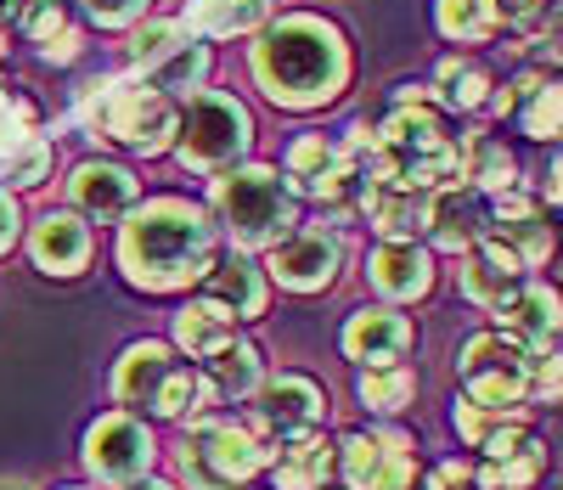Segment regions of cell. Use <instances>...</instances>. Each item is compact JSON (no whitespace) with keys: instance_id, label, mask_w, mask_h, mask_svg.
<instances>
[{"instance_id":"33","label":"cell","mask_w":563,"mask_h":490,"mask_svg":"<svg viewBox=\"0 0 563 490\" xmlns=\"http://www.w3.org/2000/svg\"><path fill=\"white\" fill-rule=\"evenodd\" d=\"M440 34L445 40H462V45H479L501 29V12H496V0H440Z\"/></svg>"},{"instance_id":"16","label":"cell","mask_w":563,"mask_h":490,"mask_svg":"<svg viewBox=\"0 0 563 490\" xmlns=\"http://www.w3.org/2000/svg\"><path fill=\"white\" fill-rule=\"evenodd\" d=\"M203 300L220 305L231 322H249L265 311L271 300V287H265V265H254L243 249H231V254H214V265L203 271Z\"/></svg>"},{"instance_id":"19","label":"cell","mask_w":563,"mask_h":490,"mask_svg":"<svg viewBox=\"0 0 563 490\" xmlns=\"http://www.w3.org/2000/svg\"><path fill=\"white\" fill-rule=\"evenodd\" d=\"M260 383H265L260 350L249 345V338H231L225 350H214L203 361V412L198 417H209V406H220V401H249ZM186 423H192V417H186Z\"/></svg>"},{"instance_id":"23","label":"cell","mask_w":563,"mask_h":490,"mask_svg":"<svg viewBox=\"0 0 563 490\" xmlns=\"http://www.w3.org/2000/svg\"><path fill=\"white\" fill-rule=\"evenodd\" d=\"M29 254H34L40 271H52V276H79L90 265V226L79 215H45L29 231Z\"/></svg>"},{"instance_id":"1","label":"cell","mask_w":563,"mask_h":490,"mask_svg":"<svg viewBox=\"0 0 563 490\" xmlns=\"http://www.w3.org/2000/svg\"><path fill=\"white\" fill-rule=\"evenodd\" d=\"M249 63H254V85L276 108H321L350 85V45L316 12H288L265 23Z\"/></svg>"},{"instance_id":"32","label":"cell","mask_w":563,"mask_h":490,"mask_svg":"<svg viewBox=\"0 0 563 490\" xmlns=\"http://www.w3.org/2000/svg\"><path fill=\"white\" fill-rule=\"evenodd\" d=\"M434 85H440V102H445L451 113H474V108H490V74H485L479 63L445 57V63H440V74H434Z\"/></svg>"},{"instance_id":"47","label":"cell","mask_w":563,"mask_h":490,"mask_svg":"<svg viewBox=\"0 0 563 490\" xmlns=\"http://www.w3.org/2000/svg\"><path fill=\"white\" fill-rule=\"evenodd\" d=\"M130 490H169V484H158V479H135Z\"/></svg>"},{"instance_id":"27","label":"cell","mask_w":563,"mask_h":490,"mask_svg":"<svg viewBox=\"0 0 563 490\" xmlns=\"http://www.w3.org/2000/svg\"><path fill=\"white\" fill-rule=\"evenodd\" d=\"M429 237H434V249H445V254L474 249V242L485 237V226H479V209L467 204L456 186L434 192V204H429Z\"/></svg>"},{"instance_id":"42","label":"cell","mask_w":563,"mask_h":490,"mask_svg":"<svg viewBox=\"0 0 563 490\" xmlns=\"http://www.w3.org/2000/svg\"><path fill=\"white\" fill-rule=\"evenodd\" d=\"M422 490H485V484H479V468H467V462H440L429 479H422Z\"/></svg>"},{"instance_id":"46","label":"cell","mask_w":563,"mask_h":490,"mask_svg":"<svg viewBox=\"0 0 563 490\" xmlns=\"http://www.w3.org/2000/svg\"><path fill=\"white\" fill-rule=\"evenodd\" d=\"M18 12H23V0H0V29L18 23Z\"/></svg>"},{"instance_id":"44","label":"cell","mask_w":563,"mask_h":490,"mask_svg":"<svg viewBox=\"0 0 563 490\" xmlns=\"http://www.w3.org/2000/svg\"><path fill=\"white\" fill-rule=\"evenodd\" d=\"M541 7H547V0H496V12H501L507 23H530Z\"/></svg>"},{"instance_id":"8","label":"cell","mask_w":563,"mask_h":490,"mask_svg":"<svg viewBox=\"0 0 563 490\" xmlns=\"http://www.w3.org/2000/svg\"><path fill=\"white\" fill-rule=\"evenodd\" d=\"M462 395L474 406L519 417L530 401V350L507 333H479L462 345Z\"/></svg>"},{"instance_id":"41","label":"cell","mask_w":563,"mask_h":490,"mask_svg":"<svg viewBox=\"0 0 563 490\" xmlns=\"http://www.w3.org/2000/svg\"><path fill=\"white\" fill-rule=\"evenodd\" d=\"M79 7L108 29H124V23H135L141 12H147V0H79Z\"/></svg>"},{"instance_id":"15","label":"cell","mask_w":563,"mask_h":490,"mask_svg":"<svg viewBox=\"0 0 563 490\" xmlns=\"http://www.w3.org/2000/svg\"><path fill=\"white\" fill-rule=\"evenodd\" d=\"M501 333L519 338L525 350H552V338H563V293L552 282H519V293L496 311Z\"/></svg>"},{"instance_id":"35","label":"cell","mask_w":563,"mask_h":490,"mask_svg":"<svg viewBox=\"0 0 563 490\" xmlns=\"http://www.w3.org/2000/svg\"><path fill=\"white\" fill-rule=\"evenodd\" d=\"M411 395H417V378L406 367H366L361 372V401L372 412H400Z\"/></svg>"},{"instance_id":"3","label":"cell","mask_w":563,"mask_h":490,"mask_svg":"<svg viewBox=\"0 0 563 490\" xmlns=\"http://www.w3.org/2000/svg\"><path fill=\"white\" fill-rule=\"evenodd\" d=\"M214 215L238 249H276L288 231H299V192L271 164H238L214 181Z\"/></svg>"},{"instance_id":"36","label":"cell","mask_w":563,"mask_h":490,"mask_svg":"<svg viewBox=\"0 0 563 490\" xmlns=\"http://www.w3.org/2000/svg\"><path fill=\"white\" fill-rule=\"evenodd\" d=\"M180 40H186L180 23H164V18H158V23H141V29L130 34V63H135V74H147L153 63H164Z\"/></svg>"},{"instance_id":"20","label":"cell","mask_w":563,"mask_h":490,"mask_svg":"<svg viewBox=\"0 0 563 490\" xmlns=\"http://www.w3.org/2000/svg\"><path fill=\"white\" fill-rule=\"evenodd\" d=\"M135 175L124 170V164H79L74 170V181H68V198H74V209H85L90 220H124L130 209H135Z\"/></svg>"},{"instance_id":"6","label":"cell","mask_w":563,"mask_h":490,"mask_svg":"<svg viewBox=\"0 0 563 490\" xmlns=\"http://www.w3.org/2000/svg\"><path fill=\"white\" fill-rule=\"evenodd\" d=\"M113 395L119 406H147L158 417H198L203 412V378L192 367H180L169 356V345H130L119 356V372H113Z\"/></svg>"},{"instance_id":"40","label":"cell","mask_w":563,"mask_h":490,"mask_svg":"<svg viewBox=\"0 0 563 490\" xmlns=\"http://www.w3.org/2000/svg\"><path fill=\"white\" fill-rule=\"evenodd\" d=\"M507 423H519V417H507V412H490V406H474V401H456V434L467 439V446H485V439L496 434V428H507Z\"/></svg>"},{"instance_id":"18","label":"cell","mask_w":563,"mask_h":490,"mask_svg":"<svg viewBox=\"0 0 563 490\" xmlns=\"http://www.w3.org/2000/svg\"><path fill=\"white\" fill-rule=\"evenodd\" d=\"M490 108H496V113H512V108H519L525 135H536V141H563V85H558L547 68H530L512 90L490 96Z\"/></svg>"},{"instance_id":"4","label":"cell","mask_w":563,"mask_h":490,"mask_svg":"<svg viewBox=\"0 0 563 490\" xmlns=\"http://www.w3.org/2000/svg\"><path fill=\"white\" fill-rule=\"evenodd\" d=\"M79 113L85 124L130 146V153H164V146L175 141V102L164 90H153L147 79H97L85 85L79 96Z\"/></svg>"},{"instance_id":"30","label":"cell","mask_w":563,"mask_h":490,"mask_svg":"<svg viewBox=\"0 0 563 490\" xmlns=\"http://www.w3.org/2000/svg\"><path fill=\"white\" fill-rule=\"evenodd\" d=\"M18 23H23V34L40 45L45 63H74V57H79V34L68 29V18H63L57 0H23Z\"/></svg>"},{"instance_id":"38","label":"cell","mask_w":563,"mask_h":490,"mask_svg":"<svg viewBox=\"0 0 563 490\" xmlns=\"http://www.w3.org/2000/svg\"><path fill=\"white\" fill-rule=\"evenodd\" d=\"M0 164H7V181H12V186H40V181H45V170H52V146H45V141L34 135V141H23V146H18V153L0 159Z\"/></svg>"},{"instance_id":"11","label":"cell","mask_w":563,"mask_h":490,"mask_svg":"<svg viewBox=\"0 0 563 490\" xmlns=\"http://www.w3.org/2000/svg\"><path fill=\"white\" fill-rule=\"evenodd\" d=\"M153 434H147V423H135L130 412H108L102 423H90V434H85V462H90V473L97 479H108V484H135L141 473L153 468Z\"/></svg>"},{"instance_id":"10","label":"cell","mask_w":563,"mask_h":490,"mask_svg":"<svg viewBox=\"0 0 563 490\" xmlns=\"http://www.w3.org/2000/svg\"><path fill=\"white\" fill-rule=\"evenodd\" d=\"M288 186L299 192V198L333 204V209H350L355 192H366L361 175H355L350 159H344V146H333L327 135H299V141L288 146Z\"/></svg>"},{"instance_id":"29","label":"cell","mask_w":563,"mask_h":490,"mask_svg":"<svg viewBox=\"0 0 563 490\" xmlns=\"http://www.w3.org/2000/svg\"><path fill=\"white\" fill-rule=\"evenodd\" d=\"M485 237H496L501 249L519 260L525 271L547 265L552 260V226L541 220V209H525V215H496V226H485Z\"/></svg>"},{"instance_id":"13","label":"cell","mask_w":563,"mask_h":490,"mask_svg":"<svg viewBox=\"0 0 563 490\" xmlns=\"http://www.w3.org/2000/svg\"><path fill=\"white\" fill-rule=\"evenodd\" d=\"M271 254V276L282 282V287H294V293H316V287H327L339 276V260H344V242L333 237V231H316V226H299V231H288L276 242V249H265Z\"/></svg>"},{"instance_id":"2","label":"cell","mask_w":563,"mask_h":490,"mask_svg":"<svg viewBox=\"0 0 563 490\" xmlns=\"http://www.w3.org/2000/svg\"><path fill=\"white\" fill-rule=\"evenodd\" d=\"M214 226L198 204L186 198H147L141 209L124 215L119 231V265L135 287L147 293H175L203 282V271L214 265Z\"/></svg>"},{"instance_id":"21","label":"cell","mask_w":563,"mask_h":490,"mask_svg":"<svg viewBox=\"0 0 563 490\" xmlns=\"http://www.w3.org/2000/svg\"><path fill=\"white\" fill-rule=\"evenodd\" d=\"M411 350V322L400 311H361L344 327V356L361 367H400Z\"/></svg>"},{"instance_id":"22","label":"cell","mask_w":563,"mask_h":490,"mask_svg":"<svg viewBox=\"0 0 563 490\" xmlns=\"http://www.w3.org/2000/svg\"><path fill=\"white\" fill-rule=\"evenodd\" d=\"M366 276H372V287L384 293V300H422V293L434 287V265H429V254L417 249V242H378L372 249V260H366Z\"/></svg>"},{"instance_id":"45","label":"cell","mask_w":563,"mask_h":490,"mask_svg":"<svg viewBox=\"0 0 563 490\" xmlns=\"http://www.w3.org/2000/svg\"><path fill=\"white\" fill-rule=\"evenodd\" d=\"M547 192H552V204L563 209V153L552 159V175H547Z\"/></svg>"},{"instance_id":"31","label":"cell","mask_w":563,"mask_h":490,"mask_svg":"<svg viewBox=\"0 0 563 490\" xmlns=\"http://www.w3.org/2000/svg\"><path fill=\"white\" fill-rule=\"evenodd\" d=\"M271 23V0H192V29L209 40L254 34Z\"/></svg>"},{"instance_id":"7","label":"cell","mask_w":563,"mask_h":490,"mask_svg":"<svg viewBox=\"0 0 563 490\" xmlns=\"http://www.w3.org/2000/svg\"><path fill=\"white\" fill-rule=\"evenodd\" d=\"M265 468L260 434L225 417H192L180 446V479L186 490H243Z\"/></svg>"},{"instance_id":"26","label":"cell","mask_w":563,"mask_h":490,"mask_svg":"<svg viewBox=\"0 0 563 490\" xmlns=\"http://www.w3.org/2000/svg\"><path fill=\"white\" fill-rule=\"evenodd\" d=\"M231 338H238V322H231L220 305H209V300H192L180 316H175V345L192 356V361H209L214 350H225Z\"/></svg>"},{"instance_id":"25","label":"cell","mask_w":563,"mask_h":490,"mask_svg":"<svg viewBox=\"0 0 563 490\" xmlns=\"http://www.w3.org/2000/svg\"><path fill=\"white\" fill-rule=\"evenodd\" d=\"M429 204H434V192H417V186H372L366 192V215L384 231V242H411L417 231H429Z\"/></svg>"},{"instance_id":"12","label":"cell","mask_w":563,"mask_h":490,"mask_svg":"<svg viewBox=\"0 0 563 490\" xmlns=\"http://www.w3.org/2000/svg\"><path fill=\"white\" fill-rule=\"evenodd\" d=\"M254 434H271V439H299V434H316L321 428V389L299 372H282V378H265L254 389Z\"/></svg>"},{"instance_id":"5","label":"cell","mask_w":563,"mask_h":490,"mask_svg":"<svg viewBox=\"0 0 563 490\" xmlns=\"http://www.w3.org/2000/svg\"><path fill=\"white\" fill-rule=\"evenodd\" d=\"M249 141H254V119H249V108L238 102V96H225V90H198L186 119L175 124V153L198 175L238 170Z\"/></svg>"},{"instance_id":"28","label":"cell","mask_w":563,"mask_h":490,"mask_svg":"<svg viewBox=\"0 0 563 490\" xmlns=\"http://www.w3.org/2000/svg\"><path fill=\"white\" fill-rule=\"evenodd\" d=\"M462 181H474L485 198H501V192L519 186V164L496 135H467L462 141Z\"/></svg>"},{"instance_id":"43","label":"cell","mask_w":563,"mask_h":490,"mask_svg":"<svg viewBox=\"0 0 563 490\" xmlns=\"http://www.w3.org/2000/svg\"><path fill=\"white\" fill-rule=\"evenodd\" d=\"M18 242V204H12V192L0 186V254H7Z\"/></svg>"},{"instance_id":"24","label":"cell","mask_w":563,"mask_h":490,"mask_svg":"<svg viewBox=\"0 0 563 490\" xmlns=\"http://www.w3.org/2000/svg\"><path fill=\"white\" fill-rule=\"evenodd\" d=\"M333 473H339V451L327 446L321 434L276 439V457H271V479H276V490H321Z\"/></svg>"},{"instance_id":"9","label":"cell","mask_w":563,"mask_h":490,"mask_svg":"<svg viewBox=\"0 0 563 490\" xmlns=\"http://www.w3.org/2000/svg\"><path fill=\"white\" fill-rule=\"evenodd\" d=\"M339 473L350 490H411L417 484V457L400 428H372L350 434L339 446Z\"/></svg>"},{"instance_id":"34","label":"cell","mask_w":563,"mask_h":490,"mask_svg":"<svg viewBox=\"0 0 563 490\" xmlns=\"http://www.w3.org/2000/svg\"><path fill=\"white\" fill-rule=\"evenodd\" d=\"M203 74H209V52H203L198 40H180L175 52H169L164 63H153L141 79H147L153 90H164V96H169V90H186V96H192V90L203 85Z\"/></svg>"},{"instance_id":"17","label":"cell","mask_w":563,"mask_h":490,"mask_svg":"<svg viewBox=\"0 0 563 490\" xmlns=\"http://www.w3.org/2000/svg\"><path fill=\"white\" fill-rule=\"evenodd\" d=\"M456 282H462V293L474 305H485L490 316L512 300V293H519V282H525V265L512 260L507 249L496 237H479L474 249H462V271H456Z\"/></svg>"},{"instance_id":"14","label":"cell","mask_w":563,"mask_h":490,"mask_svg":"<svg viewBox=\"0 0 563 490\" xmlns=\"http://www.w3.org/2000/svg\"><path fill=\"white\" fill-rule=\"evenodd\" d=\"M479 451H485V468H479L485 490H530L547 473V446L530 428H519V423L496 428Z\"/></svg>"},{"instance_id":"37","label":"cell","mask_w":563,"mask_h":490,"mask_svg":"<svg viewBox=\"0 0 563 490\" xmlns=\"http://www.w3.org/2000/svg\"><path fill=\"white\" fill-rule=\"evenodd\" d=\"M23 141H34V108L23 102V96H7V90H0V159L18 153Z\"/></svg>"},{"instance_id":"39","label":"cell","mask_w":563,"mask_h":490,"mask_svg":"<svg viewBox=\"0 0 563 490\" xmlns=\"http://www.w3.org/2000/svg\"><path fill=\"white\" fill-rule=\"evenodd\" d=\"M530 401H563V350H530Z\"/></svg>"}]
</instances>
